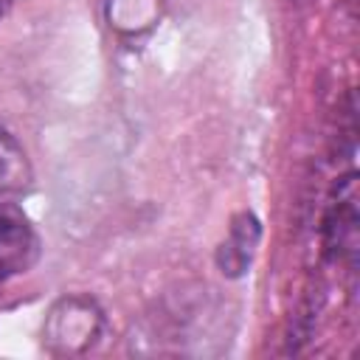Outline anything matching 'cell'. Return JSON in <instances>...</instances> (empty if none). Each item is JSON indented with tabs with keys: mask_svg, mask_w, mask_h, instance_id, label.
Segmentation results:
<instances>
[{
	"mask_svg": "<svg viewBox=\"0 0 360 360\" xmlns=\"http://www.w3.org/2000/svg\"><path fill=\"white\" fill-rule=\"evenodd\" d=\"M104 329V312L90 295L59 298L42 326V343L56 357L84 354Z\"/></svg>",
	"mask_w": 360,
	"mask_h": 360,
	"instance_id": "6da1fadb",
	"label": "cell"
},
{
	"mask_svg": "<svg viewBox=\"0 0 360 360\" xmlns=\"http://www.w3.org/2000/svg\"><path fill=\"white\" fill-rule=\"evenodd\" d=\"M39 259V236L17 205H0V281L25 273Z\"/></svg>",
	"mask_w": 360,
	"mask_h": 360,
	"instance_id": "7a4b0ae2",
	"label": "cell"
},
{
	"mask_svg": "<svg viewBox=\"0 0 360 360\" xmlns=\"http://www.w3.org/2000/svg\"><path fill=\"white\" fill-rule=\"evenodd\" d=\"M259 242V222L253 214H239L231 225L228 239L217 253V264L225 276H242L253 259V248Z\"/></svg>",
	"mask_w": 360,
	"mask_h": 360,
	"instance_id": "3957f363",
	"label": "cell"
},
{
	"mask_svg": "<svg viewBox=\"0 0 360 360\" xmlns=\"http://www.w3.org/2000/svg\"><path fill=\"white\" fill-rule=\"evenodd\" d=\"M354 233H357V211H354V197H340L332 202L326 225H323V245L326 256L338 259L343 253H354Z\"/></svg>",
	"mask_w": 360,
	"mask_h": 360,
	"instance_id": "277c9868",
	"label": "cell"
},
{
	"mask_svg": "<svg viewBox=\"0 0 360 360\" xmlns=\"http://www.w3.org/2000/svg\"><path fill=\"white\" fill-rule=\"evenodd\" d=\"M31 183V160L22 149V143L0 127V194L22 191Z\"/></svg>",
	"mask_w": 360,
	"mask_h": 360,
	"instance_id": "5b68a950",
	"label": "cell"
},
{
	"mask_svg": "<svg viewBox=\"0 0 360 360\" xmlns=\"http://www.w3.org/2000/svg\"><path fill=\"white\" fill-rule=\"evenodd\" d=\"M8 6H11V0H0V17L6 14V8H8Z\"/></svg>",
	"mask_w": 360,
	"mask_h": 360,
	"instance_id": "8992f818",
	"label": "cell"
}]
</instances>
